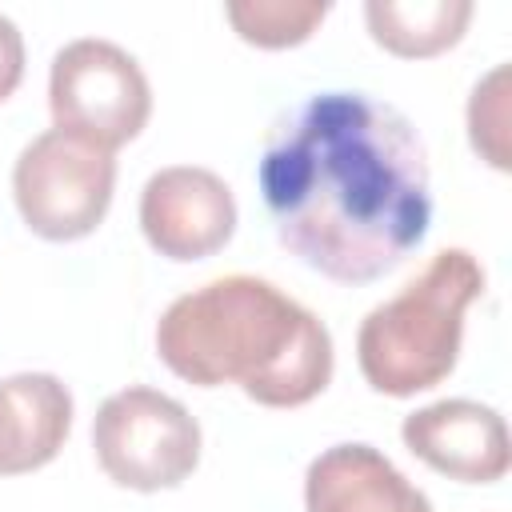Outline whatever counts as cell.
<instances>
[{"instance_id":"1","label":"cell","mask_w":512,"mask_h":512,"mask_svg":"<svg viewBox=\"0 0 512 512\" xmlns=\"http://www.w3.org/2000/svg\"><path fill=\"white\" fill-rule=\"evenodd\" d=\"M280 244L340 284H368L432 224L416 124L368 92H320L276 116L256 164Z\"/></svg>"},{"instance_id":"2","label":"cell","mask_w":512,"mask_h":512,"mask_svg":"<svg viewBox=\"0 0 512 512\" xmlns=\"http://www.w3.org/2000/svg\"><path fill=\"white\" fill-rule=\"evenodd\" d=\"M156 356L196 388L240 384L264 408H300L332 380L324 320L248 272L176 296L156 324Z\"/></svg>"},{"instance_id":"3","label":"cell","mask_w":512,"mask_h":512,"mask_svg":"<svg viewBox=\"0 0 512 512\" xmlns=\"http://www.w3.org/2000/svg\"><path fill=\"white\" fill-rule=\"evenodd\" d=\"M484 292V268L468 248H440L420 276L376 304L356 332V360L372 392L416 396L460 360L464 312Z\"/></svg>"},{"instance_id":"4","label":"cell","mask_w":512,"mask_h":512,"mask_svg":"<svg viewBox=\"0 0 512 512\" xmlns=\"http://www.w3.org/2000/svg\"><path fill=\"white\" fill-rule=\"evenodd\" d=\"M92 448L112 484L160 492L184 484L196 472L200 424L176 396L148 384H128L96 408Z\"/></svg>"},{"instance_id":"5","label":"cell","mask_w":512,"mask_h":512,"mask_svg":"<svg viewBox=\"0 0 512 512\" xmlns=\"http://www.w3.org/2000/svg\"><path fill=\"white\" fill-rule=\"evenodd\" d=\"M116 188L112 152L84 136L48 128L24 144L12 168V196L24 224L44 240H80L100 228Z\"/></svg>"},{"instance_id":"6","label":"cell","mask_w":512,"mask_h":512,"mask_svg":"<svg viewBox=\"0 0 512 512\" xmlns=\"http://www.w3.org/2000/svg\"><path fill=\"white\" fill-rule=\"evenodd\" d=\"M48 108L60 132L116 152L144 132L152 116V88L136 56L112 40L84 36L52 56Z\"/></svg>"},{"instance_id":"7","label":"cell","mask_w":512,"mask_h":512,"mask_svg":"<svg viewBox=\"0 0 512 512\" xmlns=\"http://www.w3.org/2000/svg\"><path fill=\"white\" fill-rule=\"evenodd\" d=\"M144 240L168 260H204L220 252L236 232L232 188L196 164H172L148 176L140 192Z\"/></svg>"},{"instance_id":"8","label":"cell","mask_w":512,"mask_h":512,"mask_svg":"<svg viewBox=\"0 0 512 512\" xmlns=\"http://www.w3.org/2000/svg\"><path fill=\"white\" fill-rule=\"evenodd\" d=\"M404 448L460 484H496L512 464L508 424L480 400H436L404 416Z\"/></svg>"},{"instance_id":"9","label":"cell","mask_w":512,"mask_h":512,"mask_svg":"<svg viewBox=\"0 0 512 512\" xmlns=\"http://www.w3.org/2000/svg\"><path fill=\"white\" fill-rule=\"evenodd\" d=\"M304 512H432V504L380 448L332 444L304 472Z\"/></svg>"},{"instance_id":"10","label":"cell","mask_w":512,"mask_h":512,"mask_svg":"<svg viewBox=\"0 0 512 512\" xmlns=\"http://www.w3.org/2000/svg\"><path fill=\"white\" fill-rule=\"evenodd\" d=\"M72 432V392L52 372L0 380V476L36 472Z\"/></svg>"},{"instance_id":"11","label":"cell","mask_w":512,"mask_h":512,"mask_svg":"<svg viewBox=\"0 0 512 512\" xmlns=\"http://www.w3.org/2000/svg\"><path fill=\"white\" fill-rule=\"evenodd\" d=\"M364 20L384 52L424 60L448 52L464 36L472 0H368Z\"/></svg>"},{"instance_id":"12","label":"cell","mask_w":512,"mask_h":512,"mask_svg":"<svg viewBox=\"0 0 512 512\" xmlns=\"http://www.w3.org/2000/svg\"><path fill=\"white\" fill-rule=\"evenodd\" d=\"M224 12L240 40L256 48H292L320 28V20L328 16V4L324 0H232Z\"/></svg>"},{"instance_id":"13","label":"cell","mask_w":512,"mask_h":512,"mask_svg":"<svg viewBox=\"0 0 512 512\" xmlns=\"http://www.w3.org/2000/svg\"><path fill=\"white\" fill-rule=\"evenodd\" d=\"M468 140L472 148L500 172L512 168L508 160V64H496L468 100Z\"/></svg>"},{"instance_id":"14","label":"cell","mask_w":512,"mask_h":512,"mask_svg":"<svg viewBox=\"0 0 512 512\" xmlns=\"http://www.w3.org/2000/svg\"><path fill=\"white\" fill-rule=\"evenodd\" d=\"M24 76V40L8 16H0V104L16 92Z\"/></svg>"}]
</instances>
